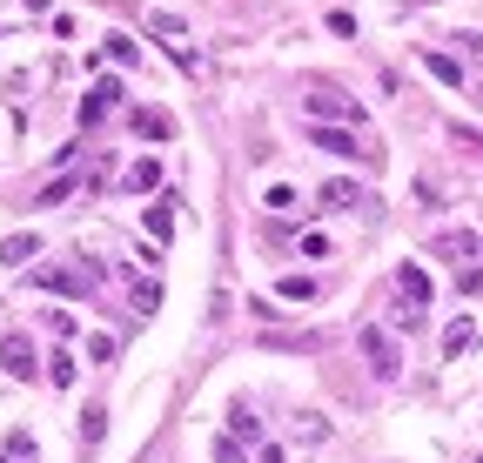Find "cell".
Wrapping results in <instances>:
<instances>
[{
    "instance_id": "1",
    "label": "cell",
    "mask_w": 483,
    "mask_h": 463,
    "mask_svg": "<svg viewBox=\"0 0 483 463\" xmlns=\"http://www.w3.org/2000/svg\"><path fill=\"white\" fill-rule=\"evenodd\" d=\"M101 282H108V269L88 262V255H81V262H41V269H34V289H47V296H74V302H88Z\"/></svg>"
},
{
    "instance_id": "2",
    "label": "cell",
    "mask_w": 483,
    "mask_h": 463,
    "mask_svg": "<svg viewBox=\"0 0 483 463\" xmlns=\"http://www.w3.org/2000/svg\"><path fill=\"white\" fill-rule=\"evenodd\" d=\"M302 108H309V122H316V128H342V122H356V128H362V108H356L350 94L316 88V94H302Z\"/></svg>"
},
{
    "instance_id": "3",
    "label": "cell",
    "mask_w": 483,
    "mask_h": 463,
    "mask_svg": "<svg viewBox=\"0 0 483 463\" xmlns=\"http://www.w3.org/2000/svg\"><path fill=\"white\" fill-rule=\"evenodd\" d=\"M356 342H362V356H370V376H383V383H389V376L403 369V356H396L389 330H376V322H362V330H356Z\"/></svg>"
},
{
    "instance_id": "4",
    "label": "cell",
    "mask_w": 483,
    "mask_h": 463,
    "mask_svg": "<svg viewBox=\"0 0 483 463\" xmlns=\"http://www.w3.org/2000/svg\"><path fill=\"white\" fill-rule=\"evenodd\" d=\"M114 108H121V81H114V74L88 81V94H81V128H101Z\"/></svg>"
},
{
    "instance_id": "5",
    "label": "cell",
    "mask_w": 483,
    "mask_h": 463,
    "mask_svg": "<svg viewBox=\"0 0 483 463\" xmlns=\"http://www.w3.org/2000/svg\"><path fill=\"white\" fill-rule=\"evenodd\" d=\"M0 369L14 376V383H34V369H41V356H34V342L14 330V336H0Z\"/></svg>"
},
{
    "instance_id": "6",
    "label": "cell",
    "mask_w": 483,
    "mask_h": 463,
    "mask_svg": "<svg viewBox=\"0 0 483 463\" xmlns=\"http://www.w3.org/2000/svg\"><path fill=\"white\" fill-rule=\"evenodd\" d=\"M309 148H322V154H370V162L383 154V148H362L350 128H316V122H309Z\"/></svg>"
},
{
    "instance_id": "7",
    "label": "cell",
    "mask_w": 483,
    "mask_h": 463,
    "mask_svg": "<svg viewBox=\"0 0 483 463\" xmlns=\"http://www.w3.org/2000/svg\"><path fill=\"white\" fill-rule=\"evenodd\" d=\"M121 188H128V195H154V188H162V162H154V154H142V162L121 175Z\"/></svg>"
},
{
    "instance_id": "8",
    "label": "cell",
    "mask_w": 483,
    "mask_h": 463,
    "mask_svg": "<svg viewBox=\"0 0 483 463\" xmlns=\"http://www.w3.org/2000/svg\"><path fill=\"white\" fill-rule=\"evenodd\" d=\"M396 289H403V302L423 316V302H429V276H423L417 262H403V269H396Z\"/></svg>"
},
{
    "instance_id": "9",
    "label": "cell",
    "mask_w": 483,
    "mask_h": 463,
    "mask_svg": "<svg viewBox=\"0 0 483 463\" xmlns=\"http://www.w3.org/2000/svg\"><path fill=\"white\" fill-rule=\"evenodd\" d=\"M229 437L235 443H262V417H255L249 403H229Z\"/></svg>"
},
{
    "instance_id": "10",
    "label": "cell",
    "mask_w": 483,
    "mask_h": 463,
    "mask_svg": "<svg viewBox=\"0 0 483 463\" xmlns=\"http://www.w3.org/2000/svg\"><path fill=\"white\" fill-rule=\"evenodd\" d=\"M423 67H429V74L443 81V88H463V61H450V54H437V47H423ZM463 94H470V88H463Z\"/></svg>"
},
{
    "instance_id": "11",
    "label": "cell",
    "mask_w": 483,
    "mask_h": 463,
    "mask_svg": "<svg viewBox=\"0 0 483 463\" xmlns=\"http://www.w3.org/2000/svg\"><path fill=\"white\" fill-rule=\"evenodd\" d=\"M356 202H370L356 182H322V202H316V209H356Z\"/></svg>"
},
{
    "instance_id": "12",
    "label": "cell",
    "mask_w": 483,
    "mask_h": 463,
    "mask_svg": "<svg viewBox=\"0 0 483 463\" xmlns=\"http://www.w3.org/2000/svg\"><path fill=\"white\" fill-rule=\"evenodd\" d=\"M134 134H148V142H168V134H175V122H168L162 108H134Z\"/></svg>"
},
{
    "instance_id": "13",
    "label": "cell",
    "mask_w": 483,
    "mask_h": 463,
    "mask_svg": "<svg viewBox=\"0 0 483 463\" xmlns=\"http://www.w3.org/2000/svg\"><path fill=\"white\" fill-rule=\"evenodd\" d=\"M463 350H477V322L470 316H457L450 330H443V356H463Z\"/></svg>"
},
{
    "instance_id": "14",
    "label": "cell",
    "mask_w": 483,
    "mask_h": 463,
    "mask_svg": "<svg viewBox=\"0 0 483 463\" xmlns=\"http://www.w3.org/2000/svg\"><path fill=\"white\" fill-rule=\"evenodd\" d=\"M27 255H41L34 235H7V242H0V262H7V269H27Z\"/></svg>"
},
{
    "instance_id": "15",
    "label": "cell",
    "mask_w": 483,
    "mask_h": 463,
    "mask_svg": "<svg viewBox=\"0 0 483 463\" xmlns=\"http://www.w3.org/2000/svg\"><path fill=\"white\" fill-rule=\"evenodd\" d=\"M74 376H81V363H74L67 350H54V356H47V383H54V389H74Z\"/></svg>"
},
{
    "instance_id": "16",
    "label": "cell",
    "mask_w": 483,
    "mask_h": 463,
    "mask_svg": "<svg viewBox=\"0 0 483 463\" xmlns=\"http://www.w3.org/2000/svg\"><path fill=\"white\" fill-rule=\"evenodd\" d=\"M67 195H74V175H54V182L41 188V195H34V209H61Z\"/></svg>"
},
{
    "instance_id": "17",
    "label": "cell",
    "mask_w": 483,
    "mask_h": 463,
    "mask_svg": "<svg viewBox=\"0 0 483 463\" xmlns=\"http://www.w3.org/2000/svg\"><path fill=\"white\" fill-rule=\"evenodd\" d=\"M168 229H175V209L154 202V209H148V235H154V242H168Z\"/></svg>"
},
{
    "instance_id": "18",
    "label": "cell",
    "mask_w": 483,
    "mask_h": 463,
    "mask_svg": "<svg viewBox=\"0 0 483 463\" xmlns=\"http://www.w3.org/2000/svg\"><path fill=\"white\" fill-rule=\"evenodd\" d=\"M282 302H316V282L309 276H282Z\"/></svg>"
},
{
    "instance_id": "19",
    "label": "cell",
    "mask_w": 483,
    "mask_h": 463,
    "mask_svg": "<svg viewBox=\"0 0 483 463\" xmlns=\"http://www.w3.org/2000/svg\"><path fill=\"white\" fill-rule=\"evenodd\" d=\"M154 302H162V282H134V316H148Z\"/></svg>"
},
{
    "instance_id": "20",
    "label": "cell",
    "mask_w": 483,
    "mask_h": 463,
    "mask_svg": "<svg viewBox=\"0 0 483 463\" xmlns=\"http://www.w3.org/2000/svg\"><path fill=\"white\" fill-rule=\"evenodd\" d=\"M108 61H121V67H134V41H128V34H108Z\"/></svg>"
},
{
    "instance_id": "21",
    "label": "cell",
    "mask_w": 483,
    "mask_h": 463,
    "mask_svg": "<svg viewBox=\"0 0 483 463\" xmlns=\"http://www.w3.org/2000/svg\"><path fill=\"white\" fill-rule=\"evenodd\" d=\"M443 255H457V262H463V255H477V242H470V235H443Z\"/></svg>"
},
{
    "instance_id": "22",
    "label": "cell",
    "mask_w": 483,
    "mask_h": 463,
    "mask_svg": "<svg viewBox=\"0 0 483 463\" xmlns=\"http://www.w3.org/2000/svg\"><path fill=\"white\" fill-rule=\"evenodd\" d=\"M114 356V336H88V363H108Z\"/></svg>"
},
{
    "instance_id": "23",
    "label": "cell",
    "mask_w": 483,
    "mask_h": 463,
    "mask_svg": "<svg viewBox=\"0 0 483 463\" xmlns=\"http://www.w3.org/2000/svg\"><path fill=\"white\" fill-rule=\"evenodd\" d=\"M215 463H242V443L235 437H215Z\"/></svg>"
},
{
    "instance_id": "24",
    "label": "cell",
    "mask_w": 483,
    "mask_h": 463,
    "mask_svg": "<svg viewBox=\"0 0 483 463\" xmlns=\"http://www.w3.org/2000/svg\"><path fill=\"white\" fill-rule=\"evenodd\" d=\"M457 47H463V54H470L477 67H483V34H457Z\"/></svg>"
},
{
    "instance_id": "25",
    "label": "cell",
    "mask_w": 483,
    "mask_h": 463,
    "mask_svg": "<svg viewBox=\"0 0 483 463\" xmlns=\"http://www.w3.org/2000/svg\"><path fill=\"white\" fill-rule=\"evenodd\" d=\"M0 463H21V457H7V450H0Z\"/></svg>"
}]
</instances>
